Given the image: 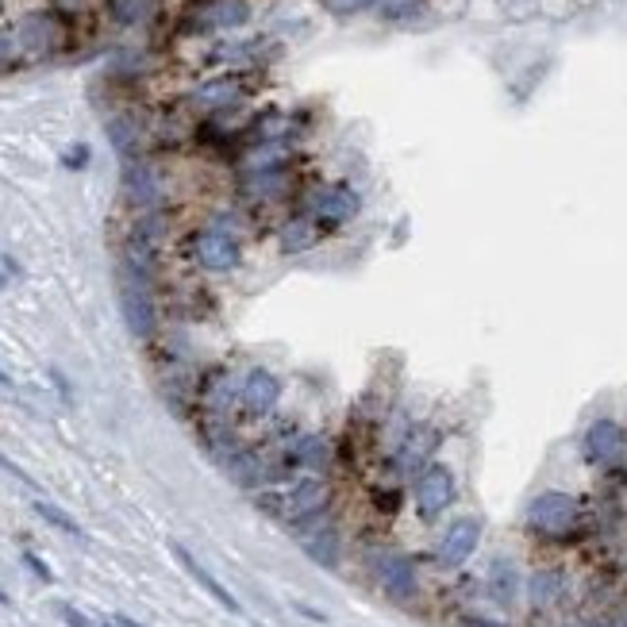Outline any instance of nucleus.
<instances>
[{
    "label": "nucleus",
    "instance_id": "nucleus-1",
    "mask_svg": "<svg viewBox=\"0 0 627 627\" xmlns=\"http://www.w3.org/2000/svg\"><path fill=\"white\" fill-rule=\"evenodd\" d=\"M527 535H535L539 543H554V547H570L577 539H585L593 531V512L585 504L562 493V489H547L539 497H531L524 512Z\"/></svg>",
    "mask_w": 627,
    "mask_h": 627
},
{
    "label": "nucleus",
    "instance_id": "nucleus-2",
    "mask_svg": "<svg viewBox=\"0 0 627 627\" xmlns=\"http://www.w3.org/2000/svg\"><path fill=\"white\" fill-rule=\"evenodd\" d=\"M254 504L293 531V527L308 524V520L324 516L331 508V481L324 474H301L293 481H285V485L254 493Z\"/></svg>",
    "mask_w": 627,
    "mask_h": 627
},
{
    "label": "nucleus",
    "instance_id": "nucleus-3",
    "mask_svg": "<svg viewBox=\"0 0 627 627\" xmlns=\"http://www.w3.org/2000/svg\"><path fill=\"white\" fill-rule=\"evenodd\" d=\"M197 427L201 424H235L243 416V374L235 366H208L197 381V404H193Z\"/></svg>",
    "mask_w": 627,
    "mask_h": 627
},
{
    "label": "nucleus",
    "instance_id": "nucleus-4",
    "mask_svg": "<svg viewBox=\"0 0 627 627\" xmlns=\"http://www.w3.org/2000/svg\"><path fill=\"white\" fill-rule=\"evenodd\" d=\"M366 570L374 577V585L393 604H412L420 593V570L412 554L397 551V547H374L366 554Z\"/></svg>",
    "mask_w": 627,
    "mask_h": 627
},
{
    "label": "nucleus",
    "instance_id": "nucleus-5",
    "mask_svg": "<svg viewBox=\"0 0 627 627\" xmlns=\"http://www.w3.org/2000/svg\"><path fill=\"white\" fill-rule=\"evenodd\" d=\"M439 443H443V431L435 424H416L404 431V439L389 451V458H385V474L401 477L404 485H412L416 477L424 474L427 466L435 462V451H439Z\"/></svg>",
    "mask_w": 627,
    "mask_h": 627
},
{
    "label": "nucleus",
    "instance_id": "nucleus-6",
    "mask_svg": "<svg viewBox=\"0 0 627 627\" xmlns=\"http://www.w3.org/2000/svg\"><path fill=\"white\" fill-rule=\"evenodd\" d=\"M120 312H124V324L135 339H154V331H158V308H154L151 277L120 266Z\"/></svg>",
    "mask_w": 627,
    "mask_h": 627
},
{
    "label": "nucleus",
    "instance_id": "nucleus-7",
    "mask_svg": "<svg viewBox=\"0 0 627 627\" xmlns=\"http://www.w3.org/2000/svg\"><path fill=\"white\" fill-rule=\"evenodd\" d=\"M408 493H412V504H416V516H420L424 524H435V520L458 501V477H454L451 466L431 462L424 474L408 485Z\"/></svg>",
    "mask_w": 627,
    "mask_h": 627
},
{
    "label": "nucleus",
    "instance_id": "nucleus-8",
    "mask_svg": "<svg viewBox=\"0 0 627 627\" xmlns=\"http://www.w3.org/2000/svg\"><path fill=\"white\" fill-rule=\"evenodd\" d=\"M581 458L593 466V470H604V474H616L627 462V431L616 420H593L581 435Z\"/></svg>",
    "mask_w": 627,
    "mask_h": 627
},
{
    "label": "nucleus",
    "instance_id": "nucleus-9",
    "mask_svg": "<svg viewBox=\"0 0 627 627\" xmlns=\"http://www.w3.org/2000/svg\"><path fill=\"white\" fill-rule=\"evenodd\" d=\"M189 247H193L197 266H201V270H208V274H231V270L243 262L239 239H235V231H231V227H224V224L201 227V231L189 239Z\"/></svg>",
    "mask_w": 627,
    "mask_h": 627
},
{
    "label": "nucleus",
    "instance_id": "nucleus-10",
    "mask_svg": "<svg viewBox=\"0 0 627 627\" xmlns=\"http://www.w3.org/2000/svg\"><path fill=\"white\" fill-rule=\"evenodd\" d=\"M335 458H339V451H335V439L324 435V431H301V435L285 447V454H281V462H285L289 477L327 474V470L335 466Z\"/></svg>",
    "mask_w": 627,
    "mask_h": 627
},
{
    "label": "nucleus",
    "instance_id": "nucleus-11",
    "mask_svg": "<svg viewBox=\"0 0 627 627\" xmlns=\"http://www.w3.org/2000/svg\"><path fill=\"white\" fill-rule=\"evenodd\" d=\"M251 20V4L247 0H197L185 12V31L193 35H212V31H231Z\"/></svg>",
    "mask_w": 627,
    "mask_h": 627
},
{
    "label": "nucleus",
    "instance_id": "nucleus-12",
    "mask_svg": "<svg viewBox=\"0 0 627 627\" xmlns=\"http://www.w3.org/2000/svg\"><path fill=\"white\" fill-rule=\"evenodd\" d=\"M477 543H481V520H477V516H458V520H451V527L439 535L431 558H435L439 570H462V566L470 562V554L477 551Z\"/></svg>",
    "mask_w": 627,
    "mask_h": 627
},
{
    "label": "nucleus",
    "instance_id": "nucleus-13",
    "mask_svg": "<svg viewBox=\"0 0 627 627\" xmlns=\"http://www.w3.org/2000/svg\"><path fill=\"white\" fill-rule=\"evenodd\" d=\"M358 193H354L347 181H331L324 189H316L312 193V201H308V216L320 224V231H335V227H343L347 220L358 216Z\"/></svg>",
    "mask_w": 627,
    "mask_h": 627
},
{
    "label": "nucleus",
    "instance_id": "nucleus-14",
    "mask_svg": "<svg viewBox=\"0 0 627 627\" xmlns=\"http://www.w3.org/2000/svg\"><path fill=\"white\" fill-rule=\"evenodd\" d=\"M293 535H297V543H301V551L316 562V566H324V570H335L339 566V558H343V535H339V527L331 516H316V520H308V524L293 527Z\"/></svg>",
    "mask_w": 627,
    "mask_h": 627
},
{
    "label": "nucleus",
    "instance_id": "nucleus-15",
    "mask_svg": "<svg viewBox=\"0 0 627 627\" xmlns=\"http://www.w3.org/2000/svg\"><path fill=\"white\" fill-rule=\"evenodd\" d=\"M281 404V381L266 366H251L243 374V416L251 420H270Z\"/></svg>",
    "mask_w": 627,
    "mask_h": 627
},
{
    "label": "nucleus",
    "instance_id": "nucleus-16",
    "mask_svg": "<svg viewBox=\"0 0 627 627\" xmlns=\"http://www.w3.org/2000/svg\"><path fill=\"white\" fill-rule=\"evenodd\" d=\"M524 593H527V608H531L535 616H547V612H554L558 604L566 601V593H570L566 570H558V566H539V570H531Z\"/></svg>",
    "mask_w": 627,
    "mask_h": 627
},
{
    "label": "nucleus",
    "instance_id": "nucleus-17",
    "mask_svg": "<svg viewBox=\"0 0 627 627\" xmlns=\"http://www.w3.org/2000/svg\"><path fill=\"white\" fill-rule=\"evenodd\" d=\"M485 593H489V601L501 604V608H516L520 593H524V574H520L516 558L497 554V558L489 562V574H485Z\"/></svg>",
    "mask_w": 627,
    "mask_h": 627
},
{
    "label": "nucleus",
    "instance_id": "nucleus-18",
    "mask_svg": "<svg viewBox=\"0 0 627 627\" xmlns=\"http://www.w3.org/2000/svg\"><path fill=\"white\" fill-rule=\"evenodd\" d=\"M124 197L143 212H154L162 204V181L147 162H127L124 166Z\"/></svg>",
    "mask_w": 627,
    "mask_h": 627
},
{
    "label": "nucleus",
    "instance_id": "nucleus-19",
    "mask_svg": "<svg viewBox=\"0 0 627 627\" xmlns=\"http://www.w3.org/2000/svg\"><path fill=\"white\" fill-rule=\"evenodd\" d=\"M289 185H293L289 166L277 162V166H262V170H247L243 174V197L247 201H277V197L289 193Z\"/></svg>",
    "mask_w": 627,
    "mask_h": 627
},
{
    "label": "nucleus",
    "instance_id": "nucleus-20",
    "mask_svg": "<svg viewBox=\"0 0 627 627\" xmlns=\"http://www.w3.org/2000/svg\"><path fill=\"white\" fill-rule=\"evenodd\" d=\"M170 551H174V558H177V562H181V570H185V574L193 577V581H197V585H201L204 593H208V597H212V601L220 604V608H227V612H235V616H239V612H243V608H239V601H235V597H231V593H227L224 585H220V581H216V577L208 574V570H204L201 562H197V558H193V554L185 551V547H181V543H170Z\"/></svg>",
    "mask_w": 627,
    "mask_h": 627
},
{
    "label": "nucleus",
    "instance_id": "nucleus-21",
    "mask_svg": "<svg viewBox=\"0 0 627 627\" xmlns=\"http://www.w3.org/2000/svg\"><path fill=\"white\" fill-rule=\"evenodd\" d=\"M239 97H243V81L239 77H212L189 97V104L204 108V112H227V108H235Z\"/></svg>",
    "mask_w": 627,
    "mask_h": 627
},
{
    "label": "nucleus",
    "instance_id": "nucleus-22",
    "mask_svg": "<svg viewBox=\"0 0 627 627\" xmlns=\"http://www.w3.org/2000/svg\"><path fill=\"white\" fill-rule=\"evenodd\" d=\"M320 235L324 231H320V224L312 216H293L277 231V247H281V254H304L320 243Z\"/></svg>",
    "mask_w": 627,
    "mask_h": 627
},
{
    "label": "nucleus",
    "instance_id": "nucleus-23",
    "mask_svg": "<svg viewBox=\"0 0 627 627\" xmlns=\"http://www.w3.org/2000/svg\"><path fill=\"white\" fill-rule=\"evenodd\" d=\"M58 43V24L51 12H31L20 24V47L31 54H47Z\"/></svg>",
    "mask_w": 627,
    "mask_h": 627
},
{
    "label": "nucleus",
    "instance_id": "nucleus-24",
    "mask_svg": "<svg viewBox=\"0 0 627 627\" xmlns=\"http://www.w3.org/2000/svg\"><path fill=\"white\" fill-rule=\"evenodd\" d=\"M404 493H408V485H404L401 477L381 474L374 485H370V504H374L377 516H397L404 504Z\"/></svg>",
    "mask_w": 627,
    "mask_h": 627
},
{
    "label": "nucleus",
    "instance_id": "nucleus-25",
    "mask_svg": "<svg viewBox=\"0 0 627 627\" xmlns=\"http://www.w3.org/2000/svg\"><path fill=\"white\" fill-rule=\"evenodd\" d=\"M104 131H108L112 147L131 162V154H135V147H139V127H135V120H131V116H112V120L104 124Z\"/></svg>",
    "mask_w": 627,
    "mask_h": 627
},
{
    "label": "nucleus",
    "instance_id": "nucleus-26",
    "mask_svg": "<svg viewBox=\"0 0 627 627\" xmlns=\"http://www.w3.org/2000/svg\"><path fill=\"white\" fill-rule=\"evenodd\" d=\"M108 12L116 24H139L154 12V0H108Z\"/></svg>",
    "mask_w": 627,
    "mask_h": 627
},
{
    "label": "nucleus",
    "instance_id": "nucleus-27",
    "mask_svg": "<svg viewBox=\"0 0 627 627\" xmlns=\"http://www.w3.org/2000/svg\"><path fill=\"white\" fill-rule=\"evenodd\" d=\"M35 512H39V520H47L51 527H58V531H66V535H74V539H81L85 531H81V524H77L74 516H66L58 504L51 501H35Z\"/></svg>",
    "mask_w": 627,
    "mask_h": 627
},
{
    "label": "nucleus",
    "instance_id": "nucleus-28",
    "mask_svg": "<svg viewBox=\"0 0 627 627\" xmlns=\"http://www.w3.org/2000/svg\"><path fill=\"white\" fill-rule=\"evenodd\" d=\"M416 12H424V0H381L385 20H412Z\"/></svg>",
    "mask_w": 627,
    "mask_h": 627
},
{
    "label": "nucleus",
    "instance_id": "nucleus-29",
    "mask_svg": "<svg viewBox=\"0 0 627 627\" xmlns=\"http://www.w3.org/2000/svg\"><path fill=\"white\" fill-rule=\"evenodd\" d=\"M374 0H324L327 12H335V16H354V12H366Z\"/></svg>",
    "mask_w": 627,
    "mask_h": 627
},
{
    "label": "nucleus",
    "instance_id": "nucleus-30",
    "mask_svg": "<svg viewBox=\"0 0 627 627\" xmlns=\"http://www.w3.org/2000/svg\"><path fill=\"white\" fill-rule=\"evenodd\" d=\"M20 558H24V566H27V570H31V574H35V577H39V581H47V585H51V581H54L51 566H47V562H43L39 554H35V551H24V554H20Z\"/></svg>",
    "mask_w": 627,
    "mask_h": 627
},
{
    "label": "nucleus",
    "instance_id": "nucleus-31",
    "mask_svg": "<svg viewBox=\"0 0 627 627\" xmlns=\"http://www.w3.org/2000/svg\"><path fill=\"white\" fill-rule=\"evenodd\" d=\"M85 162H89V147H85V143H77L74 151L62 154V166H66V170H85Z\"/></svg>",
    "mask_w": 627,
    "mask_h": 627
},
{
    "label": "nucleus",
    "instance_id": "nucleus-32",
    "mask_svg": "<svg viewBox=\"0 0 627 627\" xmlns=\"http://www.w3.org/2000/svg\"><path fill=\"white\" fill-rule=\"evenodd\" d=\"M58 612H62V620H66V627H97L93 620H89V616H85V612H77L74 604H62Z\"/></svg>",
    "mask_w": 627,
    "mask_h": 627
},
{
    "label": "nucleus",
    "instance_id": "nucleus-33",
    "mask_svg": "<svg viewBox=\"0 0 627 627\" xmlns=\"http://www.w3.org/2000/svg\"><path fill=\"white\" fill-rule=\"evenodd\" d=\"M462 627H508V624H501V620H489V616H466Z\"/></svg>",
    "mask_w": 627,
    "mask_h": 627
},
{
    "label": "nucleus",
    "instance_id": "nucleus-34",
    "mask_svg": "<svg viewBox=\"0 0 627 627\" xmlns=\"http://www.w3.org/2000/svg\"><path fill=\"white\" fill-rule=\"evenodd\" d=\"M104 627H143V624H135L131 616H120V612H116V616H108V620H104Z\"/></svg>",
    "mask_w": 627,
    "mask_h": 627
},
{
    "label": "nucleus",
    "instance_id": "nucleus-35",
    "mask_svg": "<svg viewBox=\"0 0 627 627\" xmlns=\"http://www.w3.org/2000/svg\"><path fill=\"white\" fill-rule=\"evenodd\" d=\"M0 470H8V474H16V477H20V481H27V474H24V470H20L16 462H8L4 454H0ZM27 485H31V481H27Z\"/></svg>",
    "mask_w": 627,
    "mask_h": 627
},
{
    "label": "nucleus",
    "instance_id": "nucleus-36",
    "mask_svg": "<svg viewBox=\"0 0 627 627\" xmlns=\"http://www.w3.org/2000/svg\"><path fill=\"white\" fill-rule=\"evenodd\" d=\"M8 54H12V43H8V39H4V35H0V62H4V58H8Z\"/></svg>",
    "mask_w": 627,
    "mask_h": 627
},
{
    "label": "nucleus",
    "instance_id": "nucleus-37",
    "mask_svg": "<svg viewBox=\"0 0 627 627\" xmlns=\"http://www.w3.org/2000/svg\"><path fill=\"white\" fill-rule=\"evenodd\" d=\"M8 385H12V377H8L4 370H0V389H8Z\"/></svg>",
    "mask_w": 627,
    "mask_h": 627
},
{
    "label": "nucleus",
    "instance_id": "nucleus-38",
    "mask_svg": "<svg viewBox=\"0 0 627 627\" xmlns=\"http://www.w3.org/2000/svg\"><path fill=\"white\" fill-rule=\"evenodd\" d=\"M0 604H12V601H8V593H4V589H0Z\"/></svg>",
    "mask_w": 627,
    "mask_h": 627
},
{
    "label": "nucleus",
    "instance_id": "nucleus-39",
    "mask_svg": "<svg viewBox=\"0 0 627 627\" xmlns=\"http://www.w3.org/2000/svg\"><path fill=\"white\" fill-rule=\"evenodd\" d=\"M608 627H627V616H624V620H616V624H608Z\"/></svg>",
    "mask_w": 627,
    "mask_h": 627
}]
</instances>
